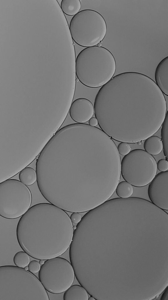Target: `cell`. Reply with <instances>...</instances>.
<instances>
[{
    "label": "cell",
    "mask_w": 168,
    "mask_h": 300,
    "mask_svg": "<svg viewBox=\"0 0 168 300\" xmlns=\"http://www.w3.org/2000/svg\"><path fill=\"white\" fill-rule=\"evenodd\" d=\"M116 144L101 129L75 123L59 129L36 159L37 183L49 202L71 212H88L108 200L120 181Z\"/></svg>",
    "instance_id": "6da1fadb"
},
{
    "label": "cell",
    "mask_w": 168,
    "mask_h": 300,
    "mask_svg": "<svg viewBox=\"0 0 168 300\" xmlns=\"http://www.w3.org/2000/svg\"><path fill=\"white\" fill-rule=\"evenodd\" d=\"M94 107L101 129L112 139L128 143L155 134L167 112L165 98L155 82L135 72L113 77L98 91Z\"/></svg>",
    "instance_id": "7a4b0ae2"
},
{
    "label": "cell",
    "mask_w": 168,
    "mask_h": 300,
    "mask_svg": "<svg viewBox=\"0 0 168 300\" xmlns=\"http://www.w3.org/2000/svg\"><path fill=\"white\" fill-rule=\"evenodd\" d=\"M74 229L65 211L51 203L34 205L20 219L16 236L31 257L47 260L63 254L70 247Z\"/></svg>",
    "instance_id": "3957f363"
},
{
    "label": "cell",
    "mask_w": 168,
    "mask_h": 300,
    "mask_svg": "<svg viewBox=\"0 0 168 300\" xmlns=\"http://www.w3.org/2000/svg\"><path fill=\"white\" fill-rule=\"evenodd\" d=\"M115 58L106 48L97 45L86 47L76 59V75L83 85L91 88L102 86L113 77Z\"/></svg>",
    "instance_id": "277c9868"
},
{
    "label": "cell",
    "mask_w": 168,
    "mask_h": 300,
    "mask_svg": "<svg viewBox=\"0 0 168 300\" xmlns=\"http://www.w3.org/2000/svg\"><path fill=\"white\" fill-rule=\"evenodd\" d=\"M49 300L48 294L36 276L13 265L0 267V300Z\"/></svg>",
    "instance_id": "5b68a950"
},
{
    "label": "cell",
    "mask_w": 168,
    "mask_h": 300,
    "mask_svg": "<svg viewBox=\"0 0 168 300\" xmlns=\"http://www.w3.org/2000/svg\"><path fill=\"white\" fill-rule=\"evenodd\" d=\"M72 39L84 47L96 46L104 39L107 26L103 16L94 10L79 11L71 18L69 26Z\"/></svg>",
    "instance_id": "8992f818"
},
{
    "label": "cell",
    "mask_w": 168,
    "mask_h": 300,
    "mask_svg": "<svg viewBox=\"0 0 168 300\" xmlns=\"http://www.w3.org/2000/svg\"><path fill=\"white\" fill-rule=\"evenodd\" d=\"M156 161L152 155L140 149L131 151L121 161V175L132 186L141 187L148 185L156 175Z\"/></svg>",
    "instance_id": "52a82bcc"
},
{
    "label": "cell",
    "mask_w": 168,
    "mask_h": 300,
    "mask_svg": "<svg viewBox=\"0 0 168 300\" xmlns=\"http://www.w3.org/2000/svg\"><path fill=\"white\" fill-rule=\"evenodd\" d=\"M32 200L29 188L20 181L8 179L0 183V215L15 219L30 208Z\"/></svg>",
    "instance_id": "ba28073f"
},
{
    "label": "cell",
    "mask_w": 168,
    "mask_h": 300,
    "mask_svg": "<svg viewBox=\"0 0 168 300\" xmlns=\"http://www.w3.org/2000/svg\"><path fill=\"white\" fill-rule=\"evenodd\" d=\"M46 260L38 272L40 281L50 293L59 294L64 292L72 285L75 277L71 262L59 257Z\"/></svg>",
    "instance_id": "9c48e42d"
},
{
    "label": "cell",
    "mask_w": 168,
    "mask_h": 300,
    "mask_svg": "<svg viewBox=\"0 0 168 300\" xmlns=\"http://www.w3.org/2000/svg\"><path fill=\"white\" fill-rule=\"evenodd\" d=\"M148 195L151 202L164 210H168V171L156 175L150 183Z\"/></svg>",
    "instance_id": "30bf717a"
},
{
    "label": "cell",
    "mask_w": 168,
    "mask_h": 300,
    "mask_svg": "<svg viewBox=\"0 0 168 300\" xmlns=\"http://www.w3.org/2000/svg\"><path fill=\"white\" fill-rule=\"evenodd\" d=\"M69 112L71 117L74 121L77 123H84L93 115L94 107L89 100L79 98L72 102Z\"/></svg>",
    "instance_id": "8fae6325"
},
{
    "label": "cell",
    "mask_w": 168,
    "mask_h": 300,
    "mask_svg": "<svg viewBox=\"0 0 168 300\" xmlns=\"http://www.w3.org/2000/svg\"><path fill=\"white\" fill-rule=\"evenodd\" d=\"M156 83L165 95H168V57L159 63L155 74Z\"/></svg>",
    "instance_id": "7c38bea8"
},
{
    "label": "cell",
    "mask_w": 168,
    "mask_h": 300,
    "mask_svg": "<svg viewBox=\"0 0 168 300\" xmlns=\"http://www.w3.org/2000/svg\"><path fill=\"white\" fill-rule=\"evenodd\" d=\"M88 293L81 285L71 286L64 293V300H88Z\"/></svg>",
    "instance_id": "4fadbf2b"
},
{
    "label": "cell",
    "mask_w": 168,
    "mask_h": 300,
    "mask_svg": "<svg viewBox=\"0 0 168 300\" xmlns=\"http://www.w3.org/2000/svg\"><path fill=\"white\" fill-rule=\"evenodd\" d=\"M144 147L145 151L152 155L159 154L163 148L161 139L158 136L153 135L145 140Z\"/></svg>",
    "instance_id": "5bb4252c"
},
{
    "label": "cell",
    "mask_w": 168,
    "mask_h": 300,
    "mask_svg": "<svg viewBox=\"0 0 168 300\" xmlns=\"http://www.w3.org/2000/svg\"><path fill=\"white\" fill-rule=\"evenodd\" d=\"M81 7L79 0H62L61 3L62 11L68 16H74L79 11Z\"/></svg>",
    "instance_id": "9a60e30c"
},
{
    "label": "cell",
    "mask_w": 168,
    "mask_h": 300,
    "mask_svg": "<svg viewBox=\"0 0 168 300\" xmlns=\"http://www.w3.org/2000/svg\"><path fill=\"white\" fill-rule=\"evenodd\" d=\"M19 178L20 181L25 185H32L37 180L36 171L31 167H25L19 173Z\"/></svg>",
    "instance_id": "2e32d148"
},
{
    "label": "cell",
    "mask_w": 168,
    "mask_h": 300,
    "mask_svg": "<svg viewBox=\"0 0 168 300\" xmlns=\"http://www.w3.org/2000/svg\"><path fill=\"white\" fill-rule=\"evenodd\" d=\"M117 195L121 198L130 197L134 192L133 186L126 181L119 183L115 190Z\"/></svg>",
    "instance_id": "e0dca14e"
},
{
    "label": "cell",
    "mask_w": 168,
    "mask_h": 300,
    "mask_svg": "<svg viewBox=\"0 0 168 300\" xmlns=\"http://www.w3.org/2000/svg\"><path fill=\"white\" fill-rule=\"evenodd\" d=\"M161 136L163 144V149L165 157L168 160V111L166 112L165 118L162 124Z\"/></svg>",
    "instance_id": "ac0fdd59"
},
{
    "label": "cell",
    "mask_w": 168,
    "mask_h": 300,
    "mask_svg": "<svg viewBox=\"0 0 168 300\" xmlns=\"http://www.w3.org/2000/svg\"><path fill=\"white\" fill-rule=\"evenodd\" d=\"M29 256L24 251L18 252L15 254L13 257L14 263L18 267L24 268L28 265L30 262Z\"/></svg>",
    "instance_id": "d6986e66"
},
{
    "label": "cell",
    "mask_w": 168,
    "mask_h": 300,
    "mask_svg": "<svg viewBox=\"0 0 168 300\" xmlns=\"http://www.w3.org/2000/svg\"><path fill=\"white\" fill-rule=\"evenodd\" d=\"M119 154L123 155H126L131 151V148L128 143L122 142L118 145L117 147Z\"/></svg>",
    "instance_id": "ffe728a7"
},
{
    "label": "cell",
    "mask_w": 168,
    "mask_h": 300,
    "mask_svg": "<svg viewBox=\"0 0 168 300\" xmlns=\"http://www.w3.org/2000/svg\"><path fill=\"white\" fill-rule=\"evenodd\" d=\"M28 270L32 273H36L39 271L41 268L39 262L35 260L30 261L28 265Z\"/></svg>",
    "instance_id": "44dd1931"
},
{
    "label": "cell",
    "mask_w": 168,
    "mask_h": 300,
    "mask_svg": "<svg viewBox=\"0 0 168 300\" xmlns=\"http://www.w3.org/2000/svg\"><path fill=\"white\" fill-rule=\"evenodd\" d=\"M157 165V169L161 172L165 171L168 170V161L166 159H160L158 162Z\"/></svg>",
    "instance_id": "7402d4cb"
},
{
    "label": "cell",
    "mask_w": 168,
    "mask_h": 300,
    "mask_svg": "<svg viewBox=\"0 0 168 300\" xmlns=\"http://www.w3.org/2000/svg\"><path fill=\"white\" fill-rule=\"evenodd\" d=\"M70 218L72 223L77 224L80 221L82 218L80 214L77 212H73Z\"/></svg>",
    "instance_id": "603a6c76"
},
{
    "label": "cell",
    "mask_w": 168,
    "mask_h": 300,
    "mask_svg": "<svg viewBox=\"0 0 168 300\" xmlns=\"http://www.w3.org/2000/svg\"><path fill=\"white\" fill-rule=\"evenodd\" d=\"M89 124L90 125L95 127L98 124L97 119L95 117H91L89 120Z\"/></svg>",
    "instance_id": "cb8c5ba5"
},
{
    "label": "cell",
    "mask_w": 168,
    "mask_h": 300,
    "mask_svg": "<svg viewBox=\"0 0 168 300\" xmlns=\"http://www.w3.org/2000/svg\"><path fill=\"white\" fill-rule=\"evenodd\" d=\"M44 260H45L42 259L40 260L39 262L41 265H42L44 263L45 261Z\"/></svg>",
    "instance_id": "d4e9b609"
},
{
    "label": "cell",
    "mask_w": 168,
    "mask_h": 300,
    "mask_svg": "<svg viewBox=\"0 0 168 300\" xmlns=\"http://www.w3.org/2000/svg\"><path fill=\"white\" fill-rule=\"evenodd\" d=\"M88 300H96V299L94 298L93 296H90L89 298H88Z\"/></svg>",
    "instance_id": "484cf974"
},
{
    "label": "cell",
    "mask_w": 168,
    "mask_h": 300,
    "mask_svg": "<svg viewBox=\"0 0 168 300\" xmlns=\"http://www.w3.org/2000/svg\"><path fill=\"white\" fill-rule=\"evenodd\" d=\"M24 269L26 270H29V268L28 266H26L24 268Z\"/></svg>",
    "instance_id": "4316f807"
},
{
    "label": "cell",
    "mask_w": 168,
    "mask_h": 300,
    "mask_svg": "<svg viewBox=\"0 0 168 300\" xmlns=\"http://www.w3.org/2000/svg\"><path fill=\"white\" fill-rule=\"evenodd\" d=\"M97 46L99 47H101L102 46V43L100 42L97 45Z\"/></svg>",
    "instance_id": "83f0119b"
},
{
    "label": "cell",
    "mask_w": 168,
    "mask_h": 300,
    "mask_svg": "<svg viewBox=\"0 0 168 300\" xmlns=\"http://www.w3.org/2000/svg\"><path fill=\"white\" fill-rule=\"evenodd\" d=\"M137 143L138 145H140L141 144V143L140 142H138Z\"/></svg>",
    "instance_id": "f1b7e54d"
},
{
    "label": "cell",
    "mask_w": 168,
    "mask_h": 300,
    "mask_svg": "<svg viewBox=\"0 0 168 300\" xmlns=\"http://www.w3.org/2000/svg\"><path fill=\"white\" fill-rule=\"evenodd\" d=\"M79 81V79L78 78H76V82H78Z\"/></svg>",
    "instance_id": "f546056e"
}]
</instances>
